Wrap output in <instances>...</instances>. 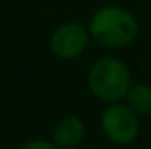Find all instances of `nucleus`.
Wrapping results in <instances>:
<instances>
[{
  "label": "nucleus",
  "mask_w": 151,
  "mask_h": 149,
  "mask_svg": "<svg viewBox=\"0 0 151 149\" xmlns=\"http://www.w3.org/2000/svg\"><path fill=\"white\" fill-rule=\"evenodd\" d=\"M19 149H58L53 140H46V139H32V140H27Z\"/></svg>",
  "instance_id": "nucleus-7"
},
{
  "label": "nucleus",
  "mask_w": 151,
  "mask_h": 149,
  "mask_svg": "<svg viewBox=\"0 0 151 149\" xmlns=\"http://www.w3.org/2000/svg\"><path fill=\"white\" fill-rule=\"evenodd\" d=\"M125 104L135 112L139 117L141 116H150L151 114V86L146 82L132 84L127 97Z\"/></svg>",
  "instance_id": "nucleus-6"
},
{
  "label": "nucleus",
  "mask_w": 151,
  "mask_h": 149,
  "mask_svg": "<svg viewBox=\"0 0 151 149\" xmlns=\"http://www.w3.org/2000/svg\"><path fill=\"white\" fill-rule=\"evenodd\" d=\"M90 40L88 27L77 21H67L51 34L49 51L60 60H76L88 49Z\"/></svg>",
  "instance_id": "nucleus-4"
},
{
  "label": "nucleus",
  "mask_w": 151,
  "mask_h": 149,
  "mask_svg": "<svg viewBox=\"0 0 151 149\" xmlns=\"http://www.w3.org/2000/svg\"><path fill=\"white\" fill-rule=\"evenodd\" d=\"M100 128L109 142L116 146L132 144L141 132L139 116L123 102L107 104L100 114Z\"/></svg>",
  "instance_id": "nucleus-3"
},
{
  "label": "nucleus",
  "mask_w": 151,
  "mask_h": 149,
  "mask_svg": "<svg viewBox=\"0 0 151 149\" xmlns=\"http://www.w3.org/2000/svg\"><path fill=\"white\" fill-rule=\"evenodd\" d=\"M86 149H93V148H86Z\"/></svg>",
  "instance_id": "nucleus-8"
},
{
  "label": "nucleus",
  "mask_w": 151,
  "mask_h": 149,
  "mask_svg": "<svg viewBox=\"0 0 151 149\" xmlns=\"http://www.w3.org/2000/svg\"><path fill=\"white\" fill-rule=\"evenodd\" d=\"M84 135H86L84 121L79 116L69 114L58 119V123L53 126L51 140L58 149H74L81 144Z\"/></svg>",
  "instance_id": "nucleus-5"
},
{
  "label": "nucleus",
  "mask_w": 151,
  "mask_h": 149,
  "mask_svg": "<svg viewBox=\"0 0 151 149\" xmlns=\"http://www.w3.org/2000/svg\"><path fill=\"white\" fill-rule=\"evenodd\" d=\"M132 86L128 65L116 56H102L90 67L88 88L95 98L106 104L125 100Z\"/></svg>",
  "instance_id": "nucleus-2"
},
{
  "label": "nucleus",
  "mask_w": 151,
  "mask_h": 149,
  "mask_svg": "<svg viewBox=\"0 0 151 149\" xmlns=\"http://www.w3.org/2000/svg\"><path fill=\"white\" fill-rule=\"evenodd\" d=\"M91 40L106 49H121L139 35L137 18L125 7L104 5L97 9L88 23Z\"/></svg>",
  "instance_id": "nucleus-1"
}]
</instances>
